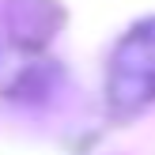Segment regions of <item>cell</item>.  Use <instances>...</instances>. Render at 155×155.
<instances>
[{
	"mask_svg": "<svg viewBox=\"0 0 155 155\" xmlns=\"http://www.w3.org/2000/svg\"><path fill=\"white\" fill-rule=\"evenodd\" d=\"M106 102L117 114H133L155 102V19L133 27L114 49L106 76Z\"/></svg>",
	"mask_w": 155,
	"mask_h": 155,
	"instance_id": "6da1fadb",
	"label": "cell"
}]
</instances>
